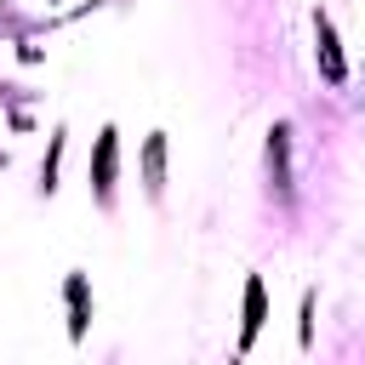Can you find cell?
<instances>
[{"instance_id":"1","label":"cell","mask_w":365,"mask_h":365,"mask_svg":"<svg viewBox=\"0 0 365 365\" xmlns=\"http://www.w3.org/2000/svg\"><path fill=\"white\" fill-rule=\"evenodd\" d=\"M319 57H325V80H342L348 68H342V51H336V34H331V23L319 17Z\"/></svg>"},{"instance_id":"3","label":"cell","mask_w":365,"mask_h":365,"mask_svg":"<svg viewBox=\"0 0 365 365\" xmlns=\"http://www.w3.org/2000/svg\"><path fill=\"white\" fill-rule=\"evenodd\" d=\"M257 325H262V285L251 279V285H245V342L257 336Z\"/></svg>"},{"instance_id":"2","label":"cell","mask_w":365,"mask_h":365,"mask_svg":"<svg viewBox=\"0 0 365 365\" xmlns=\"http://www.w3.org/2000/svg\"><path fill=\"white\" fill-rule=\"evenodd\" d=\"M108 188H114V131L97 137V194H108Z\"/></svg>"},{"instance_id":"4","label":"cell","mask_w":365,"mask_h":365,"mask_svg":"<svg viewBox=\"0 0 365 365\" xmlns=\"http://www.w3.org/2000/svg\"><path fill=\"white\" fill-rule=\"evenodd\" d=\"M68 308H74V319H68V331L80 336V331H86V285H80V279H68Z\"/></svg>"}]
</instances>
